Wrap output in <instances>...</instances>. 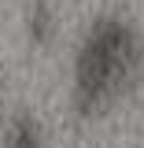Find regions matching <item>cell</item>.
Returning <instances> with one entry per match:
<instances>
[{
	"mask_svg": "<svg viewBox=\"0 0 144 148\" xmlns=\"http://www.w3.org/2000/svg\"><path fill=\"white\" fill-rule=\"evenodd\" d=\"M137 63V37L122 18H100L78 52V108L92 111L122 85Z\"/></svg>",
	"mask_w": 144,
	"mask_h": 148,
	"instance_id": "cell-1",
	"label": "cell"
},
{
	"mask_svg": "<svg viewBox=\"0 0 144 148\" xmlns=\"http://www.w3.org/2000/svg\"><path fill=\"white\" fill-rule=\"evenodd\" d=\"M8 148H37V126L30 119H15L8 130Z\"/></svg>",
	"mask_w": 144,
	"mask_h": 148,
	"instance_id": "cell-2",
	"label": "cell"
},
{
	"mask_svg": "<svg viewBox=\"0 0 144 148\" xmlns=\"http://www.w3.org/2000/svg\"><path fill=\"white\" fill-rule=\"evenodd\" d=\"M30 34H33V41H48V34H52V11L44 4H37L30 11Z\"/></svg>",
	"mask_w": 144,
	"mask_h": 148,
	"instance_id": "cell-3",
	"label": "cell"
}]
</instances>
